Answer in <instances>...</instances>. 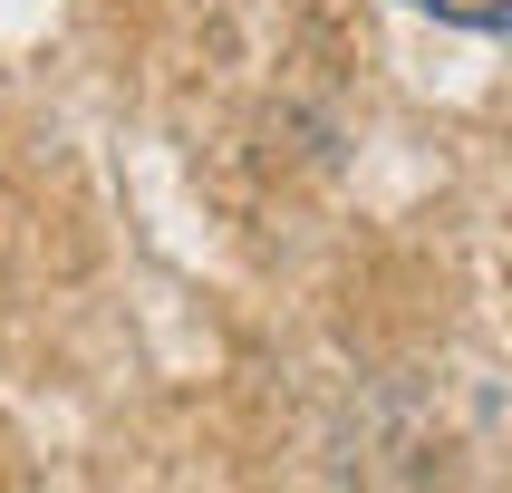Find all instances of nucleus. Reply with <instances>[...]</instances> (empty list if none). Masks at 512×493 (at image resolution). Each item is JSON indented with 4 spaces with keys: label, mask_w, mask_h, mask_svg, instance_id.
I'll return each instance as SVG.
<instances>
[{
    "label": "nucleus",
    "mask_w": 512,
    "mask_h": 493,
    "mask_svg": "<svg viewBox=\"0 0 512 493\" xmlns=\"http://www.w3.org/2000/svg\"><path fill=\"white\" fill-rule=\"evenodd\" d=\"M406 10H435V20H455V29H503L512 20V0H406Z\"/></svg>",
    "instance_id": "obj_1"
}]
</instances>
